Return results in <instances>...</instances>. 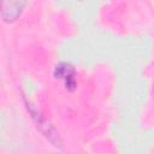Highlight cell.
I'll return each mask as SVG.
<instances>
[{
	"mask_svg": "<svg viewBox=\"0 0 154 154\" xmlns=\"http://www.w3.org/2000/svg\"><path fill=\"white\" fill-rule=\"evenodd\" d=\"M24 100H25V97H24ZM25 105H26V108H28L29 113L31 114V118H32L34 123L36 124V126H37V129L41 131V134H42L53 146L60 148V147L63 146V141H61V138H60L58 131L54 129V126H53V125H52V124H51L30 102H28L26 100H25Z\"/></svg>",
	"mask_w": 154,
	"mask_h": 154,
	"instance_id": "cell-1",
	"label": "cell"
},
{
	"mask_svg": "<svg viewBox=\"0 0 154 154\" xmlns=\"http://www.w3.org/2000/svg\"><path fill=\"white\" fill-rule=\"evenodd\" d=\"M53 75L57 79L64 81L65 88L67 90H73L76 88V70L71 64L65 61L57 64Z\"/></svg>",
	"mask_w": 154,
	"mask_h": 154,
	"instance_id": "cell-2",
	"label": "cell"
},
{
	"mask_svg": "<svg viewBox=\"0 0 154 154\" xmlns=\"http://www.w3.org/2000/svg\"><path fill=\"white\" fill-rule=\"evenodd\" d=\"M26 2L25 1H0V16L4 22H14L23 12Z\"/></svg>",
	"mask_w": 154,
	"mask_h": 154,
	"instance_id": "cell-3",
	"label": "cell"
}]
</instances>
